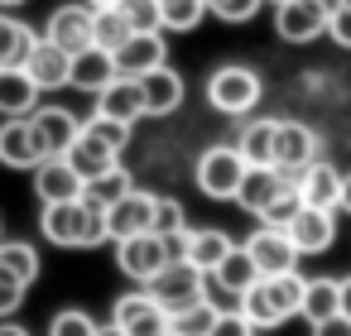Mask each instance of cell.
<instances>
[{
	"label": "cell",
	"mask_w": 351,
	"mask_h": 336,
	"mask_svg": "<svg viewBox=\"0 0 351 336\" xmlns=\"http://www.w3.org/2000/svg\"><path fill=\"white\" fill-rule=\"evenodd\" d=\"M231 245H236V240H231L226 231H217V226H202V231H188V240H183V259H188V264H197L202 274H212Z\"/></svg>",
	"instance_id": "26"
},
{
	"label": "cell",
	"mask_w": 351,
	"mask_h": 336,
	"mask_svg": "<svg viewBox=\"0 0 351 336\" xmlns=\"http://www.w3.org/2000/svg\"><path fill=\"white\" fill-rule=\"evenodd\" d=\"M0 164L5 168H34L39 164V144L25 116H5L0 120Z\"/></svg>",
	"instance_id": "23"
},
{
	"label": "cell",
	"mask_w": 351,
	"mask_h": 336,
	"mask_svg": "<svg viewBox=\"0 0 351 336\" xmlns=\"http://www.w3.org/2000/svg\"><path fill=\"white\" fill-rule=\"evenodd\" d=\"M149 231H154L159 240H169V235H183V231H188L183 202H173V197H154V216H149Z\"/></svg>",
	"instance_id": "36"
},
{
	"label": "cell",
	"mask_w": 351,
	"mask_h": 336,
	"mask_svg": "<svg viewBox=\"0 0 351 336\" xmlns=\"http://www.w3.org/2000/svg\"><path fill=\"white\" fill-rule=\"evenodd\" d=\"M87 5H92V10H116L121 0H87Z\"/></svg>",
	"instance_id": "49"
},
{
	"label": "cell",
	"mask_w": 351,
	"mask_h": 336,
	"mask_svg": "<svg viewBox=\"0 0 351 336\" xmlns=\"http://www.w3.org/2000/svg\"><path fill=\"white\" fill-rule=\"evenodd\" d=\"M289 235H293V245H298V255H322V250H332V240H337V211H327V207H298V216L284 226Z\"/></svg>",
	"instance_id": "14"
},
{
	"label": "cell",
	"mask_w": 351,
	"mask_h": 336,
	"mask_svg": "<svg viewBox=\"0 0 351 336\" xmlns=\"http://www.w3.org/2000/svg\"><path fill=\"white\" fill-rule=\"evenodd\" d=\"M97 111L111 116V120L135 125V120L145 116V87H140V77H116L111 87H101V92H97Z\"/></svg>",
	"instance_id": "21"
},
{
	"label": "cell",
	"mask_w": 351,
	"mask_h": 336,
	"mask_svg": "<svg viewBox=\"0 0 351 336\" xmlns=\"http://www.w3.org/2000/svg\"><path fill=\"white\" fill-rule=\"evenodd\" d=\"M39 226H44V235H49L53 245H63V250H92V245L106 240V216H101L92 202H82V197L44 207Z\"/></svg>",
	"instance_id": "2"
},
{
	"label": "cell",
	"mask_w": 351,
	"mask_h": 336,
	"mask_svg": "<svg viewBox=\"0 0 351 336\" xmlns=\"http://www.w3.org/2000/svg\"><path fill=\"white\" fill-rule=\"evenodd\" d=\"M25 293H29V283H20L15 274L0 269V317H15L25 307Z\"/></svg>",
	"instance_id": "42"
},
{
	"label": "cell",
	"mask_w": 351,
	"mask_h": 336,
	"mask_svg": "<svg viewBox=\"0 0 351 336\" xmlns=\"http://www.w3.org/2000/svg\"><path fill=\"white\" fill-rule=\"evenodd\" d=\"M289 183H293V178H289V173H279L274 164H250V168H245V178H241V188H236V202H241L250 216H260V211H265V202H269L274 192H284Z\"/></svg>",
	"instance_id": "19"
},
{
	"label": "cell",
	"mask_w": 351,
	"mask_h": 336,
	"mask_svg": "<svg viewBox=\"0 0 351 336\" xmlns=\"http://www.w3.org/2000/svg\"><path fill=\"white\" fill-rule=\"evenodd\" d=\"M130 188H135V178L116 164V168H106V173H97V178H87V183H82V202H92L97 211H106V207H111V202H121Z\"/></svg>",
	"instance_id": "30"
},
{
	"label": "cell",
	"mask_w": 351,
	"mask_h": 336,
	"mask_svg": "<svg viewBox=\"0 0 351 336\" xmlns=\"http://www.w3.org/2000/svg\"><path fill=\"white\" fill-rule=\"evenodd\" d=\"M245 250H250V259L260 264V279H269V274H289V269H298V245H293V235L284 231V226H265L260 221V231L245 240Z\"/></svg>",
	"instance_id": "10"
},
{
	"label": "cell",
	"mask_w": 351,
	"mask_h": 336,
	"mask_svg": "<svg viewBox=\"0 0 351 336\" xmlns=\"http://www.w3.org/2000/svg\"><path fill=\"white\" fill-rule=\"evenodd\" d=\"M121 73H116V53H106V49H97V44H87L82 53H73V77H68V87L73 92H101V87H111Z\"/></svg>",
	"instance_id": "18"
},
{
	"label": "cell",
	"mask_w": 351,
	"mask_h": 336,
	"mask_svg": "<svg viewBox=\"0 0 351 336\" xmlns=\"http://www.w3.org/2000/svg\"><path fill=\"white\" fill-rule=\"evenodd\" d=\"M63 159H68V164H73V168L82 173V183H87V178H97V173L116 168V159H121V154H116L111 144H101L97 135H87V130H82V135L73 140V149H68Z\"/></svg>",
	"instance_id": "27"
},
{
	"label": "cell",
	"mask_w": 351,
	"mask_h": 336,
	"mask_svg": "<svg viewBox=\"0 0 351 336\" xmlns=\"http://www.w3.org/2000/svg\"><path fill=\"white\" fill-rule=\"evenodd\" d=\"M298 302H303V279H298V269L269 274V279H260V283H250V288L241 293V312L250 317L255 331L284 326L289 317H298Z\"/></svg>",
	"instance_id": "1"
},
{
	"label": "cell",
	"mask_w": 351,
	"mask_h": 336,
	"mask_svg": "<svg viewBox=\"0 0 351 336\" xmlns=\"http://www.w3.org/2000/svg\"><path fill=\"white\" fill-rule=\"evenodd\" d=\"M169 312H178V307H188V302H197V298H207V274L197 269V264H188V259H169L149 283H145Z\"/></svg>",
	"instance_id": "5"
},
{
	"label": "cell",
	"mask_w": 351,
	"mask_h": 336,
	"mask_svg": "<svg viewBox=\"0 0 351 336\" xmlns=\"http://www.w3.org/2000/svg\"><path fill=\"white\" fill-rule=\"evenodd\" d=\"M337 211H351V173H341V202H337Z\"/></svg>",
	"instance_id": "46"
},
{
	"label": "cell",
	"mask_w": 351,
	"mask_h": 336,
	"mask_svg": "<svg viewBox=\"0 0 351 336\" xmlns=\"http://www.w3.org/2000/svg\"><path fill=\"white\" fill-rule=\"evenodd\" d=\"M269 5H279V0H269Z\"/></svg>",
	"instance_id": "53"
},
{
	"label": "cell",
	"mask_w": 351,
	"mask_h": 336,
	"mask_svg": "<svg viewBox=\"0 0 351 336\" xmlns=\"http://www.w3.org/2000/svg\"><path fill=\"white\" fill-rule=\"evenodd\" d=\"M207 336H255V326H250V317L236 307V312H221V317H217V326H212Z\"/></svg>",
	"instance_id": "43"
},
{
	"label": "cell",
	"mask_w": 351,
	"mask_h": 336,
	"mask_svg": "<svg viewBox=\"0 0 351 336\" xmlns=\"http://www.w3.org/2000/svg\"><path fill=\"white\" fill-rule=\"evenodd\" d=\"M121 15L130 20L135 34H159L164 15H159V0H121Z\"/></svg>",
	"instance_id": "37"
},
{
	"label": "cell",
	"mask_w": 351,
	"mask_h": 336,
	"mask_svg": "<svg viewBox=\"0 0 351 336\" xmlns=\"http://www.w3.org/2000/svg\"><path fill=\"white\" fill-rule=\"evenodd\" d=\"M25 73L39 82V92H63L68 77H73V53L58 49L53 39H34V49L25 58Z\"/></svg>",
	"instance_id": "15"
},
{
	"label": "cell",
	"mask_w": 351,
	"mask_h": 336,
	"mask_svg": "<svg viewBox=\"0 0 351 336\" xmlns=\"http://www.w3.org/2000/svg\"><path fill=\"white\" fill-rule=\"evenodd\" d=\"M293 188H298V197H303L308 207L337 211V202H341V173H337L332 164H322V159H313V164L293 178Z\"/></svg>",
	"instance_id": "22"
},
{
	"label": "cell",
	"mask_w": 351,
	"mask_h": 336,
	"mask_svg": "<svg viewBox=\"0 0 351 336\" xmlns=\"http://www.w3.org/2000/svg\"><path fill=\"white\" fill-rule=\"evenodd\" d=\"M337 283H341V312L351 317V279H337Z\"/></svg>",
	"instance_id": "47"
},
{
	"label": "cell",
	"mask_w": 351,
	"mask_h": 336,
	"mask_svg": "<svg viewBox=\"0 0 351 336\" xmlns=\"http://www.w3.org/2000/svg\"><path fill=\"white\" fill-rule=\"evenodd\" d=\"M169 63V44H164V29L159 34H130L121 49H116V73L121 77H145L154 68Z\"/></svg>",
	"instance_id": "16"
},
{
	"label": "cell",
	"mask_w": 351,
	"mask_h": 336,
	"mask_svg": "<svg viewBox=\"0 0 351 336\" xmlns=\"http://www.w3.org/2000/svg\"><path fill=\"white\" fill-rule=\"evenodd\" d=\"M39 82L25 73V63L20 68H0V120L5 116H29L34 106H39Z\"/></svg>",
	"instance_id": "24"
},
{
	"label": "cell",
	"mask_w": 351,
	"mask_h": 336,
	"mask_svg": "<svg viewBox=\"0 0 351 336\" xmlns=\"http://www.w3.org/2000/svg\"><path fill=\"white\" fill-rule=\"evenodd\" d=\"M49 336H97V322H92L82 307H63V312L49 322Z\"/></svg>",
	"instance_id": "40"
},
{
	"label": "cell",
	"mask_w": 351,
	"mask_h": 336,
	"mask_svg": "<svg viewBox=\"0 0 351 336\" xmlns=\"http://www.w3.org/2000/svg\"><path fill=\"white\" fill-rule=\"evenodd\" d=\"M327 34H332V44H337V49H351V0H346L341 10H332V15H327Z\"/></svg>",
	"instance_id": "44"
},
{
	"label": "cell",
	"mask_w": 351,
	"mask_h": 336,
	"mask_svg": "<svg viewBox=\"0 0 351 336\" xmlns=\"http://www.w3.org/2000/svg\"><path fill=\"white\" fill-rule=\"evenodd\" d=\"M34 197H39L44 207H53V202H73V197H82V173H77L63 154L39 159V164H34Z\"/></svg>",
	"instance_id": "12"
},
{
	"label": "cell",
	"mask_w": 351,
	"mask_h": 336,
	"mask_svg": "<svg viewBox=\"0 0 351 336\" xmlns=\"http://www.w3.org/2000/svg\"><path fill=\"white\" fill-rule=\"evenodd\" d=\"M116 326L125 336H169V307L149 293V288H135L125 298H116Z\"/></svg>",
	"instance_id": "7"
},
{
	"label": "cell",
	"mask_w": 351,
	"mask_h": 336,
	"mask_svg": "<svg viewBox=\"0 0 351 336\" xmlns=\"http://www.w3.org/2000/svg\"><path fill=\"white\" fill-rule=\"evenodd\" d=\"M92 5L82 0V5H58L53 15H49V29H44V39H53L58 49H68V53H82L87 44H92Z\"/></svg>",
	"instance_id": "17"
},
{
	"label": "cell",
	"mask_w": 351,
	"mask_h": 336,
	"mask_svg": "<svg viewBox=\"0 0 351 336\" xmlns=\"http://www.w3.org/2000/svg\"><path fill=\"white\" fill-rule=\"evenodd\" d=\"M298 207H303V197H298V188L289 183L284 192H274V197L265 202V211H260V221H265V226H289V221L298 216Z\"/></svg>",
	"instance_id": "39"
},
{
	"label": "cell",
	"mask_w": 351,
	"mask_h": 336,
	"mask_svg": "<svg viewBox=\"0 0 351 336\" xmlns=\"http://www.w3.org/2000/svg\"><path fill=\"white\" fill-rule=\"evenodd\" d=\"M15 5H29V0H0V10H15Z\"/></svg>",
	"instance_id": "52"
},
{
	"label": "cell",
	"mask_w": 351,
	"mask_h": 336,
	"mask_svg": "<svg viewBox=\"0 0 351 336\" xmlns=\"http://www.w3.org/2000/svg\"><path fill=\"white\" fill-rule=\"evenodd\" d=\"M101 216H106V240H130V235L149 231V216H154V192L130 188V192H125L121 202H111Z\"/></svg>",
	"instance_id": "13"
},
{
	"label": "cell",
	"mask_w": 351,
	"mask_h": 336,
	"mask_svg": "<svg viewBox=\"0 0 351 336\" xmlns=\"http://www.w3.org/2000/svg\"><path fill=\"white\" fill-rule=\"evenodd\" d=\"M34 39H39V34H34L25 20H15V15L0 10V68H20V63L29 58Z\"/></svg>",
	"instance_id": "29"
},
{
	"label": "cell",
	"mask_w": 351,
	"mask_h": 336,
	"mask_svg": "<svg viewBox=\"0 0 351 336\" xmlns=\"http://www.w3.org/2000/svg\"><path fill=\"white\" fill-rule=\"evenodd\" d=\"M130 34H135V29H130V20L121 15V5H116V10H97V15H92V44H97V49H106V53H116Z\"/></svg>",
	"instance_id": "35"
},
{
	"label": "cell",
	"mask_w": 351,
	"mask_h": 336,
	"mask_svg": "<svg viewBox=\"0 0 351 336\" xmlns=\"http://www.w3.org/2000/svg\"><path fill=\"white\" fill-rule=\"evenodd\" d=\"M260 96H265V82H260V73L255 68H245V63H221L212 77H207V101H212V111H221V116H250L255 106H260Z\"/></svg>",
	"instance_id": "3"
},
{
	"label": "cell",
	"mask_w": 351,
	"mask_h": 336,
	"mask_svg": "<svg viewBox=\"0 0 351 336\" xmlns=\"http://www.w3.org/2000/svg\"><path fill=\"white\" fill-rule=\"evenodd\" d=\"M236 149L245 164H274V120H250L236 135Z\"/></svg>",
	"instance_id": "32"
},
{
	"label": "cell",
	"mask_w": 351,
	"mask_h": 336,
	"mask_svg": "<svg viewBox=\"0 0 351 336\" xmlns=\"http://www.w3.org/2000/svg\"><path fill=\"white\" fill-rule=\"evenodd\" d=\"M245 168H250V164L241 159L236 144H212V149L197 154V164H193V183H197V192L212 197V202H236V188H241Z\"/></svg>",
	"instance_id": "4"
},
{
	"label": "cell",
	"mask_w": 351,
	"mask_h": 336,
	"mask_svg": "<svg viewBox=\"0 0 351 336\" xmlns=\"http://www.w3.org/2000/svg\"><path fill=\"white\" fill-rule=\"evenodd\" d=\"M217 317H221V312H217L207 298H197V302L169 312V336H207V331L217 326Z\"/></svg>",
	"instance_id": "31"
},
{
	"label": "cell",
	"mask_w": 351,
	"mask_h": 336,
	"mask_svg": "<svg viewBox=\"0 0 351 336\" xmlns=\"http://www.w3.org/2000/svg\"><path fill=\"white\" fill-rule=\"evenodd\" d=\"M317 5H322V10L332 15V10H341V5H346V0H317Z\"/></svg>",
	"instance_id": "51"
},
{
	"label": "cell",
	"mask_w": 351,
	"mask_h": 336,
	"mask_svg": "<svg viewBox=\"0 0 351 336\" xmlns=\"http://www.w3.org/2000/svg\"><path fill=\"white\" fill-rule=\"evenodd\" d=\"M0 269L15 274L20 283H34L39 279V250L29 240H0Z\"/></svg>",
	"instance_id": "33"
},
{
	"label": "cell",
	"mask_w": 351,
	"mask_h": 336,
	"mask_svg": "<svg viewBox=\"0 0 351 336\" xmlns=\"http://www.w3.org/2000/svg\"><path fill=\"white\" fill-rule=\"evenodd\" d=\"M313 336H351V317L346 312H332V317L313 322Z\"/></svg>",
	"instance_id": "45"
},
{
	"label": "cell",
	"mask_w": 351,
	"mask_h": 336,
	"mask_svg": "<svg viewBox=\"0 0 351 336\" xmlns=\"http://www.w3.org/2000/svg\"><path fill=\"white\" fill-rule=\"evenodd\" d=\"M341 312V283L337 279H303V302H298V317L308 322H322Z\"/></svg>",
	"instance_id": "28"
},
{
	"label": "cell",
	"mask_w": 351,
	"mask_h": 336,
	"mask_svg": "<svg viewBox=\"0 0 351 336\" xmlns=\"http://www.w3.org/2000/svg\"><path fill=\"white\" fill-rule=\"evenodd\" d=\"M313 159H317V135L298 120H274V168L298 178Z\"/></svg>",
	"instance_id": "11"
},
{
	"label": "cell",
	"mask_w": 351,
	"mask_h": 336,
	"mask_svg": "<svg viewBox=\"0 0 351 336\" xmlns=\"http://www.w3.org/2000/svg\"><path fill=\"white\" fill-rule=\"evenodd\" d=\"M97 336H125V331H121V326L111 322V326H97Z\"/></svg>",
	"instance_id": "50"
},
{
	"label": "cell",
	"mask_w": 351,
	"mask_h": 336,
	"mask_svg": "<svg viewBox=\"0 0 351 336\" xmlns=\"http://www.w3.org/2000/svg\"><path fill=\"white\" fill-rule=\"evenodd\" d=\"M0 336H29V331H25L20 322H0Z\"/></svg>",
	"instance_id": "48"
},
{
	"label": "cell",
	"mask_w": 351,
	"mask_h": 336,
	"mask_svg": "<svg viewBox=\"0 0 351 336\" xmlns=\"http://www.w3.org/2000/svg\"><path fill=\"white\" fill-rule=\"evenodd\" d=\"M274 34L284 44H313L327 34V10L317 0H279L274 5Z\"/></svg>",
	"instance_id": "9"
},
{
	"label": "cell",
	"mask_w": 351,
	"mask_h": 336,
	"mask_svg": "<svg viewBox=\"0 0 351 336\" xmlns=\"http://www.w3.org/2000/svg\"><path fill=\"white\" fill-rule=\"evenodd\" d=\"M116 264H121V274L125 279H135L140 288L169 264V245L154 235V231H140V235H130V240H116Z\"/></svg>",
	"instance_id": "8"
},
{
	"label": "cell",
	"mask_w": 351,
	"mask_h": 336,
	"mask_svg": "<svg viewBox=\"0 0 351 336\" xmlns=\"http://www.w3.org/2000/svg\"><path fill=\"white\" fill-rule=\"evenodd\" d=\"M207 279H212L217 288H226V293H236V298H241L250 283H260V264L250 259V250H245V245H231V250L221 255V264H217Z\"/></svg>",
	"instance_id": "25"
},
{
	"label": "cell",
	"mask_w": 351,
	"mask_h": 336,
	"mask_svg": "<svg viewBox=\"0 0 351 336\" xmlns=\"http://www.w3.org/2000/svg\"><path fill=\"white\" fill-rule=\"evenodd\" d=\"M29 130H34V144H39V159H53V154H68L73 140L82 135V120L68 111V106H34L29 116Z\"/></svg>",
	"instance_id": "6"
},
{
	"label": "cell",
	"mask_w": 351,
	"mask_h": 336,
	"mask_svg": "<svg viewBox=\"0 0 351 336\" xmlns=\"http://www.w3.org/2000/svg\"><path fill=\"white\" fill-rule=\"evenodd\" d=\"M140 87H145V116H173V111L183 106V96H188L183 77H178L169 63L154 68V73H145Z\"/></svg>",
	"instance_id": "20"
},
{
	"label": "cell",
	"mask_w": 351,
	"mask_h": 336,
	"mask_svg": "<svg viewBox=\"0 0 351 336\" xmlns=\"http://www.w3.org/2000/svg\"><path fill=\"white\" fill-rule=\"evenodd\" d=\"M260 5L265 0H207V15H217L226 25H245V20H255Z\"/></svg>",
	"instance_id": "41"
},
{
	"label": "cell",
	"mask_w": 351,
	"mask_h": 336,
	"mask_svg": "<svg viewBox=\"0 0 351 336\" xmlns=\"http://www.w3.org/2000/svg\"><path fill=\"white\" fill-rule=\"evenodd\" d=\"M164 15V34H188L207 20V0H159Z\"/></svg>",
	"instance_id": "34"
},
{
	"label": "cell",
	"mask_w": 351,
	"mask_h": 336,
	"mask_svg": "<svg viewBox=\"0 0 351 336\" xmlns=\"http://www.w3.org/2000/svg\"><path fill=\"white\" fill-rule=\"evenodd\" d=\"M82 130H87V135H97L101 144H111L116 154L130 144V125H125V120H111V116H101V111H92V116L82 120Z\"/></svg>",
	"instance_id": "38"
}]
</instances>
